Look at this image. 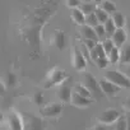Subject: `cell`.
<instances>
[{"label":"cell","mask_w":130,"mask_h":130,"mask_svg":"<svg viewBox=\"0 0 130 130\" xmlns=\"http://www.w3.org/2000/svg\"><path fill=\"white\" fill-rule=\"evenodd\" d=\"M86 26L92 27V28H94V27H97V26H98V21H97V18H96L94 13H93V14H89V15H87V17H86Z\"/></svg>","instance_id":"4316f807"},{"label":"cell","mask_w":130,"mask_h":130,"mask_svg":"<svg viewBox=\"0 0 130 130\" xmlns=\"http://www.w3.org/2000/svg\"><path fill=\"white\" fill-rule=\"evenodd\" d=\"M80 33L83 36L84 40H91V41H94V42H100L98 41V37L94 32V28L92 27H88V26H83L82 29H80Z\"/></svg>","instance_id":"4fadbf2b"},{"label":"cell","mask_w":130,"mask_h":130,"mask_svg":"<svg viewBox=\"0 0 130 130\" xmlns=\"http://www.w3.org/2000/svg\"><path fill=\"white\" fill-rule=\"evenodd\" d=\"M2 120H3V115L0 113V122H2Z\"/></svg>","instance_id":"ab89813d"},{"label":"cell","mask_w":130,"mask_h":130,"mask_svg":"<svg viewBox=\"0 0 130 130\" xmlns=\"http://www.w3.org/2000/svg\"><path fill=\"white\" fill-rule=\"evenodd\" d=\"M89 56H91V59H92L93 61H96V60L100 59V57H105V56H106L105 50H103L101 42H98V43H97V45L89 51Z\"/></svg>","instance_id":"9a60e30c"},{"label":"cell","mask_w":130,"mask_h":130,"mask_svg":"<svg viewBox=\"0 0 130 130\" xmlns=\"http://www.w3.org/2000/svg\"><path fill=\"white\" fill-rule=\"evenodd\" d=\"M72 19H73V22H74L75 24H78V26H82V27L86 26V15L80 12L79 8L72 10Z\"/></svg>","instance_id":"2e32d148"},{"label":"cell","mask_w":130,"mask_h":130,"mask_svg":"<svg viewBox=\"0 0 130 130\" xmlns=\"http://www.w3.org/2000/svg\"><path fill=\"white\" fill-rule=\"evenodd\" d=\"M106 80L111 82L112 84L117 86L119 88H130V80L120 72H116V70H108L105 73V77H103Z\"/></svg>","instance_id":"3957f363"},{"label":"cell","mask_w":130,"mask_h":130,"mask_svg":"<svg viewBox=\"0 0 130 130\" xmlns=\"http://www.w3.org/2000/svg\"><path fill=\"white\" fill-rule=\"evenodd\" d=\"M126 130H130V119H127V129Z\"/></svg>","instance_id":"74e56055"},{"label":"cell","mask_w":130,"mask_h":130,"mask_svg":"<svg viewBox=\"0 0 130 130\" xmlns=\"http://www.w3.org/2000/svg\"><path fill=\"white\" fill-rule=\"evenodd\" d=\"M98 7H100L105 13H107L108 15H110V14L113 15V14L116 13V5H115L113 3H111V2H101V3H98Z\"/></svg>","instance_id":"d6986e66"},{"label":"cell","mask_w":130,"mask_h":130,"mask_svg":"<svg viewBox=\"0 0 130 130\" xmlns=\"http://www.w3.org/2000/svg\"><path fill=\"white\" fill-rule=\"evenodd\" d=\"M82 84L91 92V94L96 98V100H100L102 98L105 94L102 93L101 91V87H100V83L98 80L96 79V77H93L91 73H84L83 77H82Z\"/></svg>","instance_id":"7a4b0ae2"},{"label":"cell","mask_w":130,"mask_h":130,"mask_svg":"<svg viewBox=\"0 0 130 130\" xmlns=\"http://www.w3.org/2000/svg\"><path fill=\"white\" fill-rule=\"evenodd\" d=\"M107 57H108L110 64L116 65L117 62H120V48L113 47V48H112V51H111V52L107 55Z\"/></svg>","instance_id":"7402d4cb"},{"label":"cell","mask_w":130,"mask_h":130,"mask_svg":"<svg viewBox=\"0 0 130 130\" xmlns=\"http://www.w3.org/2000/svg\"><path fill=\"white\" fill-rule=\"evenodd\" d=\"M74 92H75L77 94L82 96V97H86V98H91V97H92L91 92H89V91H88V89L83 86V84H78V86H75Z\"/></svg>","instance_id":"603a6c76"},{"label":"cell","mask_w":130,"mask_h":130,"mask_svg":"<svg viewBox=\"0 0 130 130\" xmlns=\"http://www.w3.org/2000/svg\"><path fill=\"white\" fill-rule=\"evenodd\" d=\"M122 107L125 108V110H127V111H130V96L124 101V103H122Z\"/></svg>","instance_id":"d590c367"},{"label":"cell","mask_w":130,"mask_h":130,"mask_svg":"<svg viewBox=\"0 0 130 130\" xmlns=\"http://www.w3.org/2000/svg\"><path fill=\"white\" fill-rule=\"evenodd\" d=\"M103 27H105V32H106V35L107 36H112L115 32H116V26L113 24V22H112V19L111 18H108V21L103 24Z\"/></svg>","instance_id":"cb8c5ba5"},{"label":"cell","mask_w":130,"mask_h":130,"mask_svg":"<svg viewBox=\"0 0 130 130\" xmlns=\"http://www.w3.org/2000/svg\"><path fill=\"white\" fill-rule=\"evenodd\" d=\"M102 43V47H103V50H105V54H106V56L112 51V48L115 47V45H113V42L111 41V38H107V40H105V41H102L101 42Z\"/></svg>","instance_id":"484cf974"},{"label":"cell","mask_w":130,"mask_h":130,"mask_svg":"<svg viewBox=\"0 0 130 130\" xmlns=\"http://www.w3.org/2000/svg\"><path fill=\"white\" fill-rule=\"evenodd\" d=\"M7 122L10 130H24L23 116H21L15 110H10L7 116Z\"/></svg>","instance_id":"277c9868"},{"label":"cell","mask_w":130,"mask_h":130,"mask_svg":"<svg viewBox=\"0 0 130 130\" xmlns=\"http://www.w3.org/2000/svg\"><path fill=\"white\" fill-rule=\"evenodd\" d=\"M98 83H100V87H101L102 93H103L106 97H115L116 94H119V92H120V89H121V88H119L117 86L112 84L111 82L106 80L105 78H101V79L98 80Z\"/></svg>","instance_id":"ba28073f"},{"label":"cell","mask_w":130,"mask_h":130,"mask_svg":"<svg viewBox=\"0 0 130 130\" xmlns=\"http://www.w3.org/2000/svg\"><path fill=\"white\" fill-rule=\"evenodd\" d=\"M120 116H121V113L117 110H115V108H107V110H105L98 116V122H101L102 125H106L107 126V125L115 124L119 120Z\"/></svg>","instance_id":"5b68a950"},{"label":"cell","mask_w":130,"mask_h":130,"mask_svg":"<svg viewBox=\"0 0 130 130\" xmlns=\"http://www.w3.org/2000/svg\"><path fill=\"white\" fill-rule=\"evenodd\" d=\"M127 129V119L125 116H120L119 120L115 122L113 130H126Z\"/></svg>","instance_id":"d4e9b609"},{"label":"cell","mask_w":130,"mask_h":130,"mask_svg":"<svg viewBox=\"0 0 130 130\" xmlns=\"http://www.w3.org/2000/svg\"><path fill=\"white\" fill-rule=\"evenodd\" d=\"M111 41L113 42L115 47L117 48H121L125 42H126V32L121 28V29H116V32L111 36Z\"/></svg>","instance_id":"8fae6325"},{"label":"cell","mask_w":130,"mask_h":130,"mask_svg":"<svg viewBox=\"0 0 130 130\" xmlns=\"http://www.w3.org/2000/svg\"><path fill=\"white\" fill-rule=\"evenodd\" d=\"M52 43L57 50H64L65 46H67V35H65L62 31H56L55 35L52 36Z\"/></svg>","instance_id":"30bf717a"},{"label":"cell","mask_w":130,"mask_h":130,"mask_svg":"<svg viewBox=\"0 0 130 130\" xmlns=\"http://www.w3.org/2000/svg\"><path fill=\"white\" fill-rule=\"evenodd\" d=\"M94 64L97 65L100 69H106V68L108 67L110 61H108V57L105 56V57H100V59H97V60L94 61Z\"/></svg>","instance_id":"83f0119b"},{"label":"cell","mask_w":130,"mask_h":130,"mask_svg":"<svg viewBox=\"0 0 130 130\" xmlns=\"http://www.w3.org/2000/svg\"><path fill=\"white\" fill-rule=\"evenodd\" d=\"M40 111L45 117H57L62 112V103H50L45 107H41Z\"/></svg>","instance_id":"9c48e42d"},{"label":"cell","mask_w":130,"mask_h":130,"mask_svg":"<svg viewBox=\"0 0 130 130\" xmlns=\"http://www.w3.org/2000/svg\"><path fill=\"white\" fill-rule=\"evenodd\" d=\"M68 78H69V75L65 73L64 70H61V69H59V68H52V69L48 72V74H47V77H46V79H45L43 87H45L46 89H48V88L55 87V86H59V84L62 86V83L67 80Z\"/></svg>","instance_id":"6da1fadb"},{"label":"cell","mask_w":130,"mask_h":130,"mask_svg":"<svg viewBox=\"0 0 130 130\" xmlns=\"http://www.w3.org/2000/svg\"><path fill=\"white\" fill-rule=\"evenodd\" d=\"M70 103H72L73 106H77V107H88V106H91L92 100H91V98L82 97V96L77 94L75 92H73V93H72V100H70Z\"/></svg>","instance_id":"7c38bea8"},{"label":"cell","mask_w":130,"mask_h":130,"mask_svg":"<svg viewBox=\"0 0 130 130\" xmlns=\"http://www.w3.org/2000/svg\"><path fill=\"white\" fill-rule=\"evenodd\" d=\"M7 86H9V87L17 86V75L13 72H9L7 74Z\"/></svg>","instance_id":"f1b7e54d"},{"label":"cell","mask_w":130,"mask_h":130,"mask_svg":"<svg viewBox=\"0 0 130 130\" xmlns=\"http://www.w3.org/2000/svg\"><path fill=\"white\" fill-rule=\"evenodd\" d=\"M72 88L70 87H68V86H65V84H62L61 87H60V89H59V98H60V101L61 102H70V100H72Z\"/></svg>","instance_id":"5bb4252c"},{"label":"cell","mask_w":130,"mask_h":130,"mask_svg":"<svg viewBox=\"0 0 130 130\" xmlns=\"http://www.w3.org/2000/svg\"><path fill=\"white\" fill-rule=\"evenodd\" d=\"M94 15H96V18H97V21H98V24H105L107 21H108V14L107 13H105L100 7H97V9H96V12H94Z\"/></svg>","instance_id":"44dd1931"},{"label":"cell","mask_w":130,"mask_h":130,"mask_svg":"<svg viewBox=\"0 0 130 130\" xmlns=\"http://www.w3.org/2000/svg\"><path fill=\"white\" fill-rule=\"evenodd\" d=\"M120 73H122L129 80H130V64H125V65H122L121 67V69L119 70Z\"/></svg>","instance_id":"d6a6232c"},{"label":"cell","mask_w":130,"mask_h":130,"mask_svg":"<svg viewBox=\"0 0 130 130\" xmlns=\"http://www.w3.org/2000/svg\"><path fill=\"white\" fill-rule=\"evenodd\" d=\"M94 32H96V35H97L98 38H102L103 36H106V32H105V27H103V24H98L97 27H94Z\"/></svg>","instance_id":"1f68e13d"},{"label":"cell","mask_w":130,"mask_h":130,"mask_svg":"<svg viewBox=\"0 0 130 130\" xmlns=\"http://www.w3.org/2000/svg\"><path fill=\"white\" fill-rule=\"evenodd\" d=\"M93 130H108V127H107L106 125H102V124H101V125H97Z\"/></svg>","instance_id":"8d00e7d4"},{"label":"cell","mask_w":130,"mask_h":130,"mask_svg":"<svg viewBox=\"0 0 130 130\" xmlns=\"http://www.w3.org/2000/svg\"><path fill=\"white\" fill-rule=\"evenodd\" d=\"M112 22H113V24L116 26V28L117 29H121L124 26H125V17L121 14V13H115L113 15H112Z\"/></svg>","instance_id":"ffe728a7"},{"label":"cell","mask_w":130,"mask_h":130,"mask_svg":"<svg viewBox=\"0 0 130 130\" xmlns=\"http://www.w3.org/2000/svg\"><path fill=\"white\" fill-rule=\"evenodd\" d=\"M120 62L122 65L130 64V43L124 45L120 48Z\"/></svg>","instance_id":"e0dca14e"},{"label":"cell","mask_w":130,"mask_h":130,"mask_svg":"<svg viewBox=\"0 0 130 130\" xmlns=\"http://www.w3.org/2000/svg\"><path fill=\"white\" fill-rule=\"evenodd\" d=\"M7 93V86L3 83V80L0 79V97H4Z\"/></svg>","instance_id":"e575fe53"},{"label":"cell","mask_w":130,"mask_h":130,"mask_svg":"<svg viewBox=\"0 0 130 130\" xmlns=\"http://www.w3.org/2000/svg\"><path fill=\"white\" fill-rule=\"evenodd\" d=\"M127 33H129V36H130V23L127 24Z\"/></svg>","instance_id":"f35d334b"},{"label":"cell","mask_w":130,"mask_h":130,"mask_svg":"<svg viewBox=\"0 0 130 130\" xmlns=\"http://www.w3.org/2000/svg\"><path fill=\"white\" fill-rule=\"evenodd\" d=\"M97 7H98V4H96V3H82L80 7H79V9H80V12L87 17V15H89V14H93V13L96 12Z\"/></svg>","instance_id":"ac0fdd59"},{"label":"cell","mask_w":130,"mask_h":130,"mask_svg":"<svg viewBox=\"0 0 130 130\" xmlns=\"http://www.w3.org/2000/svg\"><path fill=\"white\" fill-rule=\"evenodd\" d=\"M72 65L77 72H82L87 68V59L78 48H74L72 52Z\"/></svg>","instance_id":"8992f818"},{"label":"cell","mask_w":130,"mask_h":130,"mask_svg":"<svg viewBox=\"0 0 130 130\" xmlns=\"http://www.w3.org/2000/svg\"><path fill=\"white\" fill-rule=\"evenodd\" d=\"M80 4H82L80 0H68V2H67V7L70 8L72 10L73 9H78L80 7Z\"/></svg>","instance_id":"4dcf8cb0"},{"label":"cell","mask_w":130,"mask_h":130,"mask_svg":"<svg viewBox=\"0 0 130 130\" xmlns=\"http://www.w3.org/2000/svg\"><path fill=\"white\" fill-rule=\"evenodd\" d=\"M33 101L37 106H42L45 103V96L42 94V92H37L35 96H33Z\"/></svg>","instance_id":"f546056e"},{"label":"cell","mask_w":130,"mask_h":130,"mask_svg":"<svg viewBox=\"0 0 130 130\" xmlns=\"http://www.w3.org/2000/svg\"><path fill=\"white\" fill-rule=\"evenodd\" d=\"M23 121H24V130H45L43 121L38 117L26 115L23 116Z\"/></svg>","instance_id":"52a82bcc"},{"label":"cell","mask_w":130,"mask_h":130,"mask_svg":"<svg viewBox=\"0 0 130 130\" xmlns=\"http://www.w3.org/2000/svg\"><path fill=\"white\" fill-rule=\"evenodd\" d=\"M97 43H98V42H94V41H91V40H83V45H84L89 51H91Z\"/></svg>","instance_id":"836d02e7"}]
</instances>
